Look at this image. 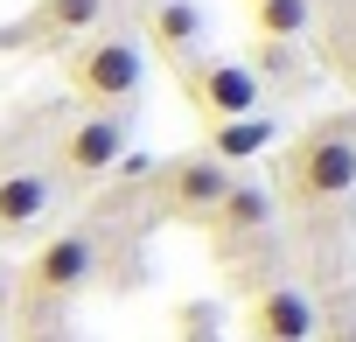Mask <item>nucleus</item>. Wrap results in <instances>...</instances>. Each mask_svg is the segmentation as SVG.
<instances>
[{
  "label": "nucleus",
  "mask_w": 356,
  "mask_h": 342,
  "mask_svg": "<svg viewBox=\"0 0 356 342\" xmlns=\"http://www.w3.org/2000/svg\"><path fill=\"white\" fill-rule=\"evenodd\" d=\"M286 196L300 210H321V203H342L356 196V140H349V119H328V126H307L293 147H286Z\"/></svg>",
  "instance_id": "f257e3e1"
},
{
  "label": "nucleus",
  "mask_w": 356,
  "mask_h": 342,
  "mask_svg": "<svg viewBox=\"0 0 356 342\" xmlns=\"http://www.w3.org/2000/svg\"><path fill=\"white\" fill-rule=\"evenodd\" d=\"M0 307H8V272H0Z\"/></svg>",
  "instance_id": "4468645a"
},
{
  "label": "nucleus",
  "mask_w": 356,
  "mask_h": 342,
  "mask_svg": "<svg viewBox=\"0 0 356 342\" xmlns=\"http://www.w3.org/2000/svg\"><path fill=\"white\" fill-rule=\"evenodd\" d=\"M252 342H314V300L300 286H266L252 300Z\"/></svg>",
  "instance_id": "1a4fd4ad"
},
{
  "label": "nucleus",
  "mask_w": 356,
  "mask_h": 342,
  "mask_svg": "<svg viewBox=\"0 0 356 342\" xmlns=\"http://www.w3.org/2000/svg\"><path fill=\"white\" fill-rule=\"evenodd\" d=\"M349 140H356V119H349Z\"/></svg>",
  "instance_id": "2eb2a0df"
},
{
  "label": "nucleus",
  "mask_w": 356,
  "mask_h": 342,
  "mask_svg": "<svg viewBox=\"0 0 356 342\" xmlns=\"http://www.w3.org/2000/svg\"><path fill=\"white\" fill-rule=\"evenodd\" d=\"M105 22V0H35L22 42H84Z\"/></svg>",
  "instance_id": "9b49d317"
},
{
  "label": "nucleus",
  "mask_w": 356,
  "mask_h": 342,
  "mask_svg": "<svg viewBox=\"0 0 356 342\" xmlns=\"http://www.w3.org/2000/svg\"><path fill=\"white\" fill-rule=\"evenodd\" d=\"M49 196H56V182L42 175V168H8V175H0V238H15V231L42 224Z\"/></svg>",
  "instance_id": "9d476101"
},
{
  "label": "nucleus",
  "mask_w": 356,
  "mask_h": 342,
  "mask_svg": "<svg viewBox=\"0 0 356 342\" xmlns=\"http://www.w3.org/2000/svg\"><path fill=\"white\" fill-rule=\"evenodd\" d=\"M203 35H210V15L196 8V0H154V8H147V42H154V56L175 63V70L203 49Z\"/></svg>",
  "instance_id": "6e6552de"
},
{
  "label": "nucleus",
  "mask_w": 356,
  "mask_h": 342,
  "mask_svg": "<svg viewBox=\"0 0 356 342\" xmlns=\"http://www.w3.org/2000/svg\"><path fill=\"white\" fill-rule=\"evenodd\" d=\"M266 224H273V196L259 189V182H231L224 189V203L203 217V231L217 238V252H238V245H252V238H266Z\"/></svg>",
  "instance_id": "0eeeda50"
},
{
  "label": "nucleus",
  "mask_w": 356,
  "mask_h": 342,
  "mask_svg": "<svg viewBox=\"0 0 356 342\" xmlns=\"http://www.w3.org/2000/svg\"><path fill=\"white\" fill-rule=\"evenodd\" d=\"M119 154H126V119H119V112H91V119H77V126L63 133V168H70L77 182L112 175Z\"/></svg>",
  "instance_id": "423d86ee"
},
{
  "label": "nucleus",
  "mask_w": 356,
  "mask_h": 342,
  "mask_svg": "<svg viewBox=\"0 0 356 342\" xmlns=\"http://www.w3.org/2000/svg\"><path fill=\"white\" fill-rule=\"evenodd\" d=\"M231 182H238V175H231L224 161H210L203 147H196V154H175V161H161V168H154L161 210H168V217H196V224L224 203V189H231Z\"/></svg>",
  "instance_id": "39448f33"
},
{
  "label": "nucleus",
  "mask_w": 356,
  "mask_h": 342,
  "mask_svg": "<svg viewBox=\"0 0 356 342\" xmlns=\"http://www.w3.org/2000/svg\"><path fill=\"white\" fill-rule=\"evenodd\" d=\"M182 91H189V105H196V119L203 126H224V119H245V112H259V98H266V84L252 77V63H231V56H189L182 63Z\"/></svg>",
  "instance_id": "7ed1b4c3"
},
{
  "label": "nucleus",
  "mask_w": 356,
  "mask_h": 342,
  "mask_svg": "<svg viewBox=\"0 0 356 342\" xmlns=\"http://www.w3.org/2000/svg\"><path fill=\"white\" fill-rule=\"evenodd\" d=\"M314 28V0H252V35L259 42H300Z\"/></svg>",
  "instance_id": "ddd939ff"
},
{
  "label": "nucleus",
  "mask_w": 356,
  "mask_h": 342,
  "mask_svg": "<svg viewBox=\"0 0 356 342\" xmlns=\"http://www.w3.org/2000/svg\"><path fill=\"white\" fill-rule=\"evenodd\" d=\"M63 77H70V91H77L91 112H119V105H133V98H140V84H147V56H140V42H133V35L91 28V35L70 49Z\"/></svg>",
  "instance_id": "f03ea898"
},
{
  "label": "nucleus",
  "mask_w": 356,
  "mask_h": 342,
  "mask_svg": "<svg viewBox=\"0 0 356 342\" xmlns=\"http://www.w3.org/2000/svg\"><path fill=\"white\" fill-rule=\"evenodd\" d=\"M91 272H98L91 238H84V231H56V238L29 259V272H22V300H29V307H63V300H77V293L91 286Z\"/></svg>",
  "instance_id": "20e7f679"
},
{
  "label": "nucleus",
  "mask_w": 356,
  "mask_h": 342,
  "mask_svg": "<svg viewBox=\"0 0 356 342\" xmlns=\"http://www.w3.org/2000/svg\"><path fill=\"white\" fill-rule=\"evenodd\" d=\"M273 133H280V126H273L266 112H245V119H224V126H210V133H203V154H210V161H224L231 175H238V161L266 154V147H273Z\"/></svg>",
  "instance_id": "f8f14e48"
}]
</instances>
